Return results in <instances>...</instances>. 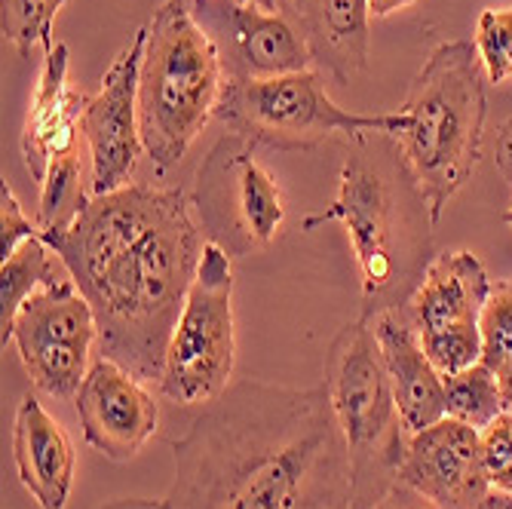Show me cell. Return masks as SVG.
Masks as SVG:
<instances>
[{
    "instance_id": "83f0119b",
    "label": "cell",
    "mask_w": 512,
    "mask_h": 509,
    "mask_svg": "<svg viewBox=\"0 0 512 509\" xmlns=\"http://www.w3.org/2000/svg\"><path fill=\"white\" fill-rule=\"evenodd\" d=\"M31 237H40V227H34L25 218L22 203L16 200L13 188L4 181V188H0V258H10Z\"/></svg>"
},
{
    "instance_id": "6da1fadb",
    "label": "cell",
    "mask_w": 512,
    "mask_h": 509,
    "mask_svg": "<svg viewBox=\"0 0 512 509\" xmlns=\"http://www.w3.org/2000/svg\"><path fill=\"white\" fill-rule=\"evenodd\" d=\"M172 509H350V451L329 393L237 381L175 439Z\"/></svg>"
},
{
    "instance_id": "f1b7e54d",
    "label": "cell",
    "mask_w": 512,
    "mask_h": 509,
    "mask_svg": "<svg viewBox=\"0 0 512 509\" xmlns=\"http://www.w3.org/2000/svg\"><path fill=\"white\" fill-rule=\"evenodd\" d=\"M371 509H439V506H433L424 494H417L405 482H396Z\"/></svg>"
},
{
    "instance_id": "ba28073f",
    "label": "cell",
    "mask_w": 512,
    "mask_h": 509,
    "mask_svg": "<svg viewBox=\"0 0 512 509\" xmlns=\"http://www.w3.org/2000/svg\"><path fill=\"white\" fill-rule=\"evenodd\" d=\"M234 362V270L230 255L206 240L197 280L169 341L160 393L181 408L209 405L230 387Z\"/></svg>"
},
{
    "instance_id": "ac0fdd59",
    "label": "cell",
    "mask_w": 512,
    "mask_h": 509,
    "mask_svg": "<svg viewBox=\"0 0 512 509\" xmlns=\"http://www.w3.org/2000/svg\"><path fill=\"white\" fill-rule=\"evenodd\" d=\"M292 16L319 71L338 83L365 71L371 46L368 0H292Z\"/></svg>"
},
{
    "instance_id": "d4e9b609",
    "label": "cell",
    "mask_w": 512,
    "mask_h": 509,
    "mask_svg": "<svg viewBox=\"0 0 512 509\" xmlns=\"http://www.w3.org/2000/svg\"><path fill=\"white\" fill-rule=\"evenodd\" d=\"M482 329V365L491 372L512 359V280L491 286V295L479 316Z\"/></svg>"
},
{
    "instance_id": "d6986e66",
    "label": "cell",
    "mask_w": 512,
    "mask_h": 509,
    "mask_svg": "<svg viewBox=\"0 0 512 509\" xmlns=\"http://www.w3.org/2000/svg\"><path fill=\"white\" fill-rule=\"evenodd\" d=\"M491 280L473 252H442L430 261L421 286L408 298L417 332H436L460 322H479Z\"/></svg>"
},
{
    "instance_id": "1f68e13d",
    "label": "cell",
    "mask_w": 512,
    "mask_h": 509,
    "mask_svg": "<svg viewBox=\"0 0 512 509\" xmlns=\"http://www.w3.org/2000/svg\"><path fill=\"white\" fill-rule=\"evenodd\" d=\"M411 4H417V0H368V10H371V16L384 19V16L399 13V10H405Z\"/></svg>"
},
{
    "instance_id": "4fadbf2b",
    "label": "cell",
    "mask_w": 512,
    "mask_h": 509,
    "mask_svg": "<svg viewBox=\"0 0 512 509\" xmlns=\"http://www.w3.org/2000/svg\"><path fill=\"white\" fill-rule=\"evenodd\" d=\"M74 399L86 442L117 464L132 460L157 433L160 408L145 381L108 356L89 365V375Z\"/></svg>"
},
{
    "instance_id": "7c38bea8",
    "label": "cell",
    "mask_w": 512,
    "mask_h": 509,
    "mask_svg": "<svg viewBox=\"0 0 512 509\" xmlns=\"http://www.w3.org/2000/svg\"><path fill=\"white\" fill-rule=\"evenodd\" d=\"M191 13L215 43L224 83L310 71L313 59L298 28L279 13H264L240 0H191Z\"/></svg>"
},
{
    "instance_id": "5bb4252c",
    "label": "cell",
    "mask_w": 512,
    "mask_h": 509,
    "mask_svg": "<svg viewBox=\"0 0 512 509\" xmlns=\"http://www.w3.org/2000/svg\"><path fill=\"white\" fill-rule=\"evenodd\" d=\"M399 482L439 509H476L491 494L482 467V433L457 418H442L414 433L399 467Z\"/></svg>"
},
{
    "instance_id": "5b68a950",
    "label": "cell",
    "mask_w": 512,
    "mask_h": 509,
    "mask_svg": "<svg viewBox=\"0 0 512 509\" xmlns=\"http://www.w3.org/2000/svg\"><path fill=\"white\" fill-rule=\"evenodd\" d=\"M341 221L362 276V319L408 304L430 267V212L402 206L393 181L365 154L347 157L332 206L301 221L313 230Z\"/></svg>"
},
{
    "instance_id": "7402d4cb",
    "label": "cell",
    "mask_w": 512,
    "mask_h": 509,
    "mask_svg": "<svg viewBox=\"0 0 512 509\" xmlns=\"http://www.w3.org/2000/svg\"><path fill=\"white\" fill-rule=\"evenodd\" d=\"M86 191L80 184V154H62L50 163L40 184V230H65L86 203Z\"/></svg>"
},
{
    "instance_id": "f546056e",
    "label": "cell",
    "mask_w": 512,
    "mask_h": 509,
    "mask_svg": "<svg viewBox=\"0 0 512 509\" xmlns=\"http://www.w3.org/2000/svg\"><path fill=\"white\" fill-rule=\"evenodd\" d=\"M494 160H497V169L503 172V178L512 184V117H509V120L500 126V132H497Z\"/></svg>"
},
{
    "instance_id": "ffe728a7",
    "label": "cell",
    "mask_w": 512,
    "mask_h": 509,
    "mask_svg": "<svg viewBox=\"0 0 512 509\" xmlns=\"http://www.w3.org/2000/svg\"><path fill=\"white\" fill-rule=\"evenodd\" d=\"M68 267L65 261L46 246L40 237L25 240L10 258L0 261V341H10L13 335V322L19 307L43 286L65 280Z\"/></svg>"
},
{
    "instance_id": "d6a6232c",
    "label": "cell",
    "mask_w": 512,
    "mask_h": 509,
    "mask_svg": "<svg viewBox=\"0 0 512 509\" xmlns=\"http://www.w3.org/2000/svg\"><path fill=\"white\" fill-rule=\"evenodd\" d=\"M497 384H500V396H503V408L512 411V359L503 362L497 368Z\"/></svg>"
},
{
    "instance_id": "9a60e30c",
    "label": "cell",
    "mask_w": 512,
    "mask_h": 509,
    "mask_svg": "<svg viewBox=\"0 0 512 509\" xmlns=\"http://www.w3.org/2000/svg\"><path fill=\"white\" fill-rule=\"evenodd\" d=\"M381 344V356L390 375V387L396 396L399 418L408 436L433 427L448 418L445 411V384L442 375L424 353L421 332H417L408 304L381 310L365 319Z\"/></svg>"
},
{
    "instance_id": "52a82bcc",
    "label": "cell",
    "mask_w": 512,
    "mask_h": 509,
    "mask_svg": "<svg viewBox=\"0 0 512 509\" xmlns=\"http://www.w3.org/2000/svg\"><path fill=\"white\" fill-rule=\"evenodd\" d=\"M215 117L230 132L252 145L273 151H310L332 135L362 142V132L399 135L411 126L405 111L396 114H350L338 108L322 89L316 71H298L270 80L224 83Z\"/></svg>"
},
{
    "instance_id": "e575fe53",
    "label": "cell",
    "mask_w": 512,
    "mask_h": 509,
    "mask_svg": "<svg viewBox=\"0 0 512 509\" xmlns=\"http://www.w3.org/2000/svg\"><path fill=\"white\" fill-rule=\"evenodd\" d=\"M503 221H506V224H509V227H512V209H509V212H506V215H503Z\"/></svg>"
},
{
    "instance_id": "836d02e7",
    "label": "cell",
    "mask_w": 512,
    "mask_h": 509,
    "mask_svg": "<svg viewBox=\"0 0 512 509\" xmlns=\"http://www.w3.org/2000/svg\"><path fill=\"white\" fill-rule=\"evenodd\" d=\"M476 509H512V497H506V494H488Z\"/></svg>"
},
{
    "instance_id": "44dd1931",
    "label": "cell",
    "mask_w": 512,
    "mask_h": 509,
    "mask_svg": "<svg viewBox=\"0 0 512 509\" xmlns=\"http://www.w3.org/2000/svg\"><path fill=\"white\" fill-rule=\"evenodd\" d=\"M442 384H445L448 418L470 424L479 433L506 411L503 396H500V384H497V372H491V368L482 362L467 368V372L442 378Z\"/></svg>"
},
{
    "instance_id": "277c9868",
    "label": "cell",
    "mask_w": 512,
    "mask_h": 509,
    "mask_svg": "<svg viewBox=\"0 0 512 509\" xmlns=\"http://www.w3.org/2000/svg\"><path fill=\"white\" fill-rule=\"evenodd\" d=\"M224 68L215 43L197 25L188 0H163L148 22V46L138 74V126L145 154L172 169L215 117Z\"/></svg>"
},
{
    "instance_id": "e0dca14e",
    "label": "cell",
    "mask_w": 512,
    "mask_h": 509,
    "mask_svg": "<svg viewBox=\"0 0 512 509\" xmlns=\"http://www.w3.org/2000/svg\"><path fill=\"white\" fill-rule=\"evenodd\" d=\"M89 99L83 92L68 89V46L56 43L46 53L34 102L22 129V157L37 184H43L50 163L62 154L77 151V123Z\"/></svg>"
},
{
    "instance_id": "cb8c5ba5",
    "label": "cell",
    "mask_w": 512,
    "mask_h": 509,
    "mask_svg": "<svg viewBox=\"0 0 512 509\" xmlns=\"http://www.w3.org/2000/svg\"><path fill=\"white\" fill-rule=\"evenodd\" d=\"M421 344L433 368L448 378L482 362V329L479 322H460V326L421 332Z\"/></svg>"
},
{
    "instance_id": "8fae6325",
    "label": "cell",
    "mask_w": 512,
    "mask_h": 509,
    "mask_svg": "<svg viewBox=\"0 0 512 509\" xmlns=\"http://www.w3.org/2000/svg\"><path fill=\"white\" fill-rule=\"evenodd\" d=\"M148 46V25L138 28L132 40L117 53L111 68L102 77V89L96 99H89L80 132L89 145L92 178L89 197L114 194L129 188L142 145V126H138V74Z\"/></svg>"
},
{
    "instance_id": "484cf974",
    "label": "cell",
    "mask_w": 512,
    "mask_h": 509,
    "mask_svg": "<svg viewBox=\"0 0 512 509\" xmlns=\"http://www.w3.org/2000/svg\"><path fill=\"white\" fill-rule=\"evenodd\" d=\"M476 53L488 83H506L512 77V7L482 10L476 22Z\"/></svg>"
},
{
    "instance_id": "8992f818",
    "label": "cell",
    "mask_w": 512,
    "mask_h": 509,
    "mask_svg": "<svg viewBox=\"0 0 512 509\" xmlns=\"http://www.w3.org/2000/svg\"><path fill=\"white\" fill-rule=\"evenodd\" d=\"M329 393L353 470L350 509H371L396 482L408 451L381 344L365 319L347 322L325 359Z\"/></svg>"
},
{
    "instance_id": "603a6c76",
    "label": "cell",
    "mask_w": 512,
    "mask_h": 509,
    "mask_svg": "<svg viewBox=\"0 0 512 509\" xmlns=\"http://www.w3.org/2000/svg\"><path fill=\"white\" fill-rule=\"evenodd\" d=\"M65 4L68 0H0V31L22 56L31 53L34 43L43 46V53H53V22Z\"/></svg>"
},
{
    "instance_id": "4316f807",
    "label": "cell",
    "mask_w": 512,
    "mask_h": 509,
    "mask_svg": "<svg viewBox=\"0 0 512 509\" xmlns=\"http://www.w3.org/2000/svg\"><path fill=\"white\" fill-rule=\"evenodd\" d=\"M482 467L491 494L512 497V411H503L482 430Z\"/></svg>"
},
{
    "instance_id": "2e32d148",
    "label": "cell",
    "mask_w": 512,
    "mask_h": 509,
    "mask_svg": "<svg viewBox=\"0 0 512 509\" xmlns=\"http://www.w3.org/2000/svg\"><path fill=\"white\" fill-rule=\"evenodd\" d=\"M13 457L19 482L40 509H65L77 454L65 427L34 396H22L13 421Z\"/></svg>"
},
{
    "instance_id": "30bf717a",
    "label": "cell",
    "mask_w": 512,
    "mask_h": 509,
    "mask_svg": "<svg viewBox=\"0 0 512 509\" xmlns=\"http://www.w3.org/2000/svg\"><path fill=\"white\" fill-rule=\"evenodd\" d=\"M10 341L37 390L56 399L77 396L99 344V322L71 276L37 289L16 313Z\"/></svg>"
},
{
    "instance_id": "4dcf8cb0",
    "label": "cell",
    "mask_w": 512,
    "mask_h": 509,
    "mask_svg": "<svg viewBox=\"0 0 512 509\" xmlns=\"http://www.w3.org/2000/svg\"><path fill=\"white\" fill-rule=\"evenodd\" d=\"M102 509H172L169 500H145V497H129V500H114Z\"/></svg>"
},
{
    "instance_id": "9c48e42d",
    "label": "cell",
    "mask_w": 512,
    "mask_h": 509,
    "mask_svg": "<svg viewBox=\"0 0 512 509\" xmlns=\"http://www.w3.org/2000/svg\"><path fill=\"white\" fill-rule=\"evenodd\" d=\"M194 206L206 240L230 258H243L276 240L286 221V200L276 178L258 163L249 138H218L197 172Z\"/></svg>"
},
{
    "instance_id": "3957f363",
    "label": "cell",
    "mask_w": 512,
    "mask_h": 509,
    "mask_svg": "<svg viewBox=\"0 0 512 509\" xmlns=\"http://www.w3.org/2000/svg\"><path fill=\"white\" fill-rule=\"evenodd\" d=\"M485 83L488 74L476 46L451 40L430 53L399 108L411 117V126L393 135L399 163L421 194L433 227L479 166L488 117Z\"/></svg>"
},
{
    "instance_id": "7a4b0ae2",
    "label": "cell",
    "mask_w": 512,
    "mask_h": 509,
    "mask_svg": "<svg viewBox=\"0 0 512 509\" xmlns=\"http://www.w3.org/2000/svg\"><path fill=\"white\" fill-rule=\"evenodd\" d=\"M40 240L96 313L102 356L160 384L206 246L184 191L129 184L89 197L65 230H40Z\"/></svg>"
}]
</instances>
